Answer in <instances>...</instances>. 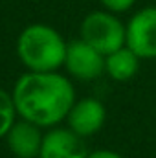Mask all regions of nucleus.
I'll list each match as a JSON object with an SVG mask.
<instances>
[{
	"label": "nucleus",
	"instance_id": "1",
	"mask_svg": "<svg viewBox=\"0 0 156 158\" xmlns=\"http://www.w3.org/2000/svg\"><path fill=\"white\" fill-rule=\"evenodd\" d=\"M18 118L40 129H51L64 121L72 109L76 88L68 76L57 72H26L11 90Z\"/></svg>",
	"mask_w": 156,
	"mask_h": 158
},
{
	"label": "nucleus",
	"instance_id": "2",
	"mask_svg": "<svg viewBox=\"0 0 156 158\" xmlns=\"http://www.w3.org/2000/svg\"><path fill=\"white\" fill-rule=\"evenodd\" d=\"M68 42L48 24H30L17 39V57L28 72H57L64 64Z\"/></svg>",
	"mask_w": 156,
	"mask_h": 158
},
{
	"label": "nucleus",
	"instance_id": "3",
	"mask_svg": "<svg viewBox=\"0 0 156 158\" xmlns=\"http://www.w3.org/2000/svg\"><path fill=\"white\" fill-rule=\"evenodd\" d=\"M81 39L94 46L103 55H109L127 44V24L119 20L116 13L107 9L92 11L81 20Z\"/></svg>",
	"mask_w": 156,
	"mask_h": 158
},
{
	"label": "nucleus",
	"instance_id": "4",
	"mask_svg": "<svg viewBox=\"0 0 156 158\" xmlns=\"http://www.w3.org/2000/svg\"><path fill=\"white\" fill-rule=\"evenodd\" d=\"M63 68L79 81H94L105 74V55L81 39L70 40Z\"/></svg>",
	"mask_w": 156,
	"mask_h": 158
},
{
	"label": "nucleus",
	"instance_id": "5",
	"mask_svg": "<svg viewBox=\"0 0 156 158\" xmlns=\"http://www.w3.org/2000/svg\"><path fill=\"white\" fill-rule=\"evenodd\" d=\"M127 46L140 59H156V6L136 11L127 22Z\"/></svg>",
	"mask_w": 156,
	"mask_h": 158
},
{
	"label": "nucleus",
	"instance_id": "6",
	"mask_svg": "<svg viewBox=\"0 0 156 158\" xmlns=\"http://www.w3.org/2000/svg\"><path fill=\"white\" fill-rule=\"evenodd\" d=\"M64 121L66 127L81 138H90L103 129L107 121V109L97 98H81L74 101Z\"/></svg>",
	"mask_w": 156,
	"mask_h": 158
},
{
	"label": "nucleus",
	"instance_id": "7",
	"mask_svg": "<svg viewBox=\"0 0 156 158\" xmlns=\"http://www.w3.org/2000/svg\"><path fill=\"white\" fill-rule=\"evenodd\" d=\"M86 155L84 138L76 134L70 127L55 125L46 129L39 158H86Z\"/></svg>",
	"mask_w": 156,
	"mask_h": 158
},
{
	"label": "nucleus",
	"instance_id": "8",
	"mask_svg": "<svg viewBox=\"0 0 156 158\" xmlns=\"http://www.w3.org/2000/svg\"><path fill=\"white\" fill-rule=\"evenodd\" d=\"M42 129L39 125L28 121V119L18 118L9 132L6 134V143L7 149L15 158H39L40 145H42Z\"/></svg>",
	"mask_w": 156,
	"mask_h": 158
},
{
	"label": "nucleus",
	"instance_id": "9",
	"mask_svg": "<svg viewBox=\"0 0 156 158\" xmlns=\"http://www.w3.org/2000/svg\"><path fill=\"white\" fill-rule=\"evenodd\" d=\"M140 63L142 59L125 44L123 48L105 55V74L117 83H125L140 72Z\"/></svg>",
	"mask_w": 156,
	"mask_h": 158
},
{
	"label": "nucleus",
	"instance_id": "10",
	"mask_svg": "<svg viewBox=\"0 0 156 158\" xmlns=\"http://www.w3.org/2000/svg\"><path fill=\"white\" fill-rule=\"evenodd\" d=\"M17 119H18V114H17L11 92L0 88V140L6 138V134L9 132V129Z\"/></svg>",
	"mask_w": 156,
	"mask_h": 158
},
{
	"label": "nucleus",
	"instance_id": "11",
	"mask_svg": "<svg viewBox=\"0 0 156 158\" xmlns=\"http://www.w3.org/2000/svg\"><path fill=\"white\" fill-rule=\"evenodd\" d=\"M99 2H101L103 9H107L110 13H116V15L132 9V6L136 4V0H99Z\"/></svg>",
	"mask_w": 156,
	"mask_h": 158
},
{
	"label": "nucleus",
	"instance_id": "12",
	"mask_svg": "<svg viewBox=\"0 0 156 158\" xmlns=\"http://www.w3.org/2000/svg\"><path fill=\"white\" fill-rule=\"evenodd\" d=\"M86 158H123V156L116 151H110V149H96V151H88Z\"/></svg>",
	"mask_w": 156,
	"mask_h": 158
}]
</instances>
